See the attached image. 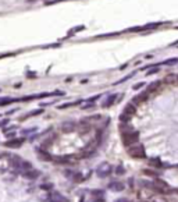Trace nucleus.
I'll return each instance as SVG.
<instances>
[{"label":"nucleus","mask_w":178,"mask_h":202,"mask_svg":"<svg viewBox=\"0 0 178 202\" xmlns=\"http://www.w3.org/2000/svg\"><path fill=\"white\" fill-rule=\"evenodd\" d=\"M153 202H166V201H164L163 198H157V199H155V201H153Z\"/></svg>","instance_id":"27"},{"label":"nucleus","mask_w":178,"mask_h":202,"mask_svg":"<svg viewBox=\"0 0 178 202\" xmlns=\"http://www.w3.org/2000/svg\"><path fill=\"white\" fill-rule=\"evenodd\" d=\"M143 85H145V82H139V84H136V85L132 86V89H135V91H136V89H140Z\"/></svg>","instance_id":"22"},{"label":"nucleus","mask_w":178,"mask_h":202,"mask_svg":"<svg viewBox=\"0 0 178 202\" xmlns=\"http://www.w3.org/2000/svg\"><path fill=\"white\" fill-rule=\"evenodd\" d=\"M159 71V68H153V70H150L149 73H147V75H152V74H155V73H157Z\"/></svg>","instance_id":"25"},{"label":"nucleus","mask_w":178,"mask_h":202,"mask_svg":"<svg viewBox=\"0 0 178 202\" xmlns=\"http://www.w3.org/2000/svg\"><path fill=\"white\" fill-rule=\"evenodd\" d=\"M93 202H104V199H100V198H98V199H95Z\"/></svg>","instance_id":"28"},{"label":"nucleus","mask_w":178,"mask_h":202,"mask_svg":"<svg viewBox=\"0 0 178 202\" xmlns=\"http://www.w3.org/2000/svg\"><path fill=\"white\" fill-rule=\"evenodd\" d=\"M130 118H131V117H130V116H127V114H124V113H123V114L120 116V120H121V121H128Z\"/></svg>","instance_id":"20"},{"label":"nucleus","mask_w":178,"mask_h":202,"mask_svg":"<svg viewBox=\"0 0 178 202\" xmlns=\"http://www.w3.org/2000/svg\"><path fill=\"white\" fill-rule=\"evenodd\" d=\"M27 1H35V0H27Z\"/></svg>","instance_id":"29"},{"label":"nucleus","mask_w":178,"mask_h":202,"mask_svg":"<svg viewBox=\"0 0 178 202\" xmlns=\"http://www.w3.org/2000/svg\"><path fill=\"white\" fill-rule=\"evenodd\" d=\"M128 155L131 157H135V159H145L146 152H145L142 145H135V147H131L128 149Z\"/></svg>","instance_id":"3"},{"label":"nucleus","mask_w":178,"mask_h":202,"mask_svg":"<svg viewBox=\"0 0 178 202\" xmlns=\"http://www.w3.org/2000/svg\"><path fill=\"white\" fill-rule=\"evenodd\" d=\"M0 116H1V114H0Z\"/></svg>","instance_id":"31"},{"label":"nucleus","mask_w":178,"mask_h":202,"mask_svg":"<svg viewBox=\"0 0 178 202\" xmlns=\"http://www.w3.org/2000/svg\"><path fill=\"white\" fill-rule=\"evenodd\" d=\"M43 113V109H36V110H32V112H29L28 114H25V116L23 117L24 118H28V117H33V116H38V114H42Z\"/></svg>","instance_id":"17"},{"label":"nucleus","mask_w":178,"mask_h":202,"mask_svg":"<svg viewBox=\"0 0 178 202\" xmlns=\"http://www.w3.org/2000/svg\"><path fill=\"white\" fill-rule=\"evenodd\" d=\"M52 184H42V186H40V188H42V190H50V188H52Z\"/></svg>","instance_id":"23"},{"label":"nucleus","mask_w":178,"mask_h":202,"mask_svg":"<svg viewBox=\"0 0 178 202\" xmlns=\"http://www.w3.org/2000/svg\"><path fill=\"white\" fill-rule=\"evenodd\" d=\"M149 164H150V166H153V167H157V169H160V167L164 166V164L162 163V160H160V159H156V157L150 159V160H149Z\"/></svg>","instance_id":"16"},{"label":"nucleus","mask_w":178,"mask_h":202,"mask_svg":"<svg viewBox=\"0 0 178 202\" xmlns=\"http://www.w3.org/2000/svg\"><path fill=\"white\" fill-rule=\"evenodd\" d=\"M107 187H108V190H111V191L120 192V191H123L125 188V184L121 183V181H111V183H108Z\"/></svg>","instance_id":"6"},{"label":"nucleus","mask_w":178,"mask_h":202,"mask_svg":"<svg viewBox=\"0 0 178 202\" xmlns=\"http://www.w3.org/2000/svg\"><path fill=\"white\" fill-rule=\"evenodd\" d=\"M116 202H130V201H128L127 198H120V199H117Z\"/></svg>","instance_id":"26"},{"label":"nucleus","mask_w":178,"mask_h":202,"mask_svg":"<svg viewBox=\"0 0 178 202\" xmlns=\"http://www.w3.org/2000/svg\"><path fill=\"white\" fill-rule=\"evenodd\" d=\"M36 155H38L39 159H42V160H45V162H50V160L53 159V156L50 155V153H47V152L42 151V149H36Z\"/></svg>","instance_id":"10"},{"label":"nucleus","mask_w":178,"mask_h":202,"mask_svg":"<svg viewBox=\"0 0 178 202\" xmlns=\"http://www.w3.org/2000/svg\"><path fill=\"white\" fill-rule=\"evenodd\" d=\"M81 29H85V25H79V27H75V28L70 29V32L65 35V38H71L72 35H75V34H77V32H79Z\"/></svg>","instance_id":"15"},{"label":"nucleus","mask_w":178,"mask_h":202,"mask_svg":"<svg viewBox=\"0 0 178 202\" xmlns=\"http://www.w3.org/2000/svg\"><path fill=\"white\" fill-rule=\"evenodd\" d=\"M113 167H111V164L108 163H102L99 164V167H98V170H96V174L100 177V179H106V177H108L111 173H113Z\"/></svg>","instance_id":"4"},{"label":"nucleus","mask_w":178,"mask_h":202,"mask_svg":"<svg viewBox=\"0 0 178 202\" xmlns=\"http://www.w3.org/2000/svg\"><path fill=\"white\" fill-rule=\"evenodd\" d=\"M146 99H147V93L143 92V93H140V95H138L136 98H134L131 101V103H140V102L146 101Z\"/></svg>","instance_id":"13"},{"label":"nucleus","mask_w":178,"mask_h":202,"mask_svg":"<svg viewBox=\"0 0 178 202\" xmlns=\"http://www.w3.org/2000/svg\"><path fill=\"white\" fill-rule=\"evenodd\" d=\"M14 102H17V99H14V98H0V106H7Z\"/></svg>","instance_id":"14"},{"label":"nucleus","mask_w":178,"mask_h":202,"mask_svg":"<svg viewBox=\"0 0 178 202\" xmlns=\"http://www.w3.org/2000/svg\"><path fill=\"white\" fill-rule=\"evenodd\" d=\"M117 93H113V95H108L107 98L104 99V102L102 103V106L103 108H110V106H113L114 103H116V101H117Z\"/></svg>","instance_id":"8"},{"label":"nucleus","mask_w":178,"mask_h":202,"mask_svg":"<svg viewBox=\"0 0 178 202\" xmlns=\"http://www.w3.org/2000/svg\"><path fill=\"white\" fill-rule=\"evenodd\" d=\"M23 176L25 179H29V180H35L39 177V171L35 170V169H28V170L23 171Z\"/></svg>","instance_id":"9"},{"label":"nucleus","mask_w":178,"mask_h":202,"mask_svg":"<svg viewBox=\"0 0 178 202\" xmlns=\"http://www.w3.org/2000/svg\"><path fill=\"white\" fill-rule=\"evenodd\" d=\"M49 201L50 202H67V199L59 192H52L49 195Z\"/></svg>","instance_id":"11"},{"label":"nucleus","mask_w":178,"mask_h":202,"mask_svg":"<svg viewBox=\"0 0 178 202\" xmlns=\"http://www.w3.org/2000/svg\"><path fill=\"white\" fill-rule=\"evenodd\" d=\"M82 101H77V102H70V103H64V105H60L59 109H67V108H71V106H77L79 105Z\"/></svg>","instance_id":"18"},{"label":"nucleus","mask_w":178,"mask_h":202,"mask_svg":"<svg viewBox=\"0 0 178 202\" xmlns=\"http://www.w3.org/2000/svg\"><path fill=\"white\" fill-rule=\"evenodd\" d=\"M8 124V118H6V120H3V121H0V127H3V125Z\"/></svg>","instance_id":"24"},{"label":"nucleus","mask_w":178,"mask_h":202,"mask_svg":"<svg viewBox=\"0 0 178 202\" xmlns=\"http://www.w3.org/2000/svg\"><path fill=\"white\" fill-rule=\"evenodd\" d=\"M24 142V138H20V140H17V138H13V140H8L4 142V147L7 148H20L23 145Z\"/></svg>","instance_id":"7"},{"label":"nucleus","mask_w":178,"mask_h":202,"mask_svg":"<svg viewBox=\"0 0 178 202\" xmlns=\"http://www.w3.org/2000/svg\"><path fill=\"white\" fill-rule=\"evenodd\" d=\"M138 140H139V134L136 131H124V134H123V142L127 147H130L132 144H136Z\"/></svg>","instance_id":"2"},{"label":"nucleus","mask_w":178,"mask_h":202,"mask_svg":"<svg viewBox=\"0 0 178 202\" xmlns=\"http://www.w3.org/2000/svg\"><path fill=\"white\" fill-rule=\"evenodd\" d=\"M163 25V23H149L146 25H139V27H134L130 28L125 32H140V31H156L157 28H160Z\"/></svg>","instance_id":"1"},{"label":"nucleus","mask_w":178,"mask_h":202,"mask_svg":"<svg viewBox=\"0 0 178 202\" xmlns=\"http://www.w3.org/2000/svg\"><path fill=\"white\" fill-rule=\"evenodd\" d=\"M136 112V109H135V106H134V103H130V105H127V108L124 109V114H127V116H134V113Z\"/></svg>","instance_id":"12"},{"label":"nucleus","mask_w":178,"mask_h":202,"mask_svg":"<svg viewBox=\"0 0 178 202\" xmlns=\"http://www.w3.org/2000/svg\"><path fill=\"white\" fill-rule=\"evenodd\" d=\"M116 173L117 174H124L125 173V169H124V166H121V164H118L116 167Z\"/></svg>","instance_id":"19"},{"label":"nucleus","mask_w":178,"mask_h":202,"mask_svg":"<svg viewBox=\"0 0 178 202\" xmlns=\"http://www.w3.org/2000/svg\"><path fill=\"white\" fill-rule=\"evenodd\" d=\"M177 79H178V77H177Z\"/></svg>","instance_id":"30"},{"label":"nucleus","mask_w":178,"mask_h":202,"mask_svg":"<svg viewBox=\"0 0 178 202\" xmlns=\"http://www.w3.org/2000/svg\"><path fill=\"white\" fill-rule=\"evenodd\" d=\"M143 174H146V176H157V173L152 170H143Z\"/></svg>","instance_id":"21"},{"label":"nucleus","mask_w":178,"mask_h":202,"mask_svg":"<svg viewBox=\"0 0 178 202\" xmlns=\"http://www.w3.org/2000/svg\"><path fill=\"white\" fill-rule=\"evenodd\" d=\"M64 176H65V177H68L70 180H72L74 183H81V181H84V176H82L79 171L65 170V171H64Z\"/></svg>","instance_id":"5"}]
</instances>
